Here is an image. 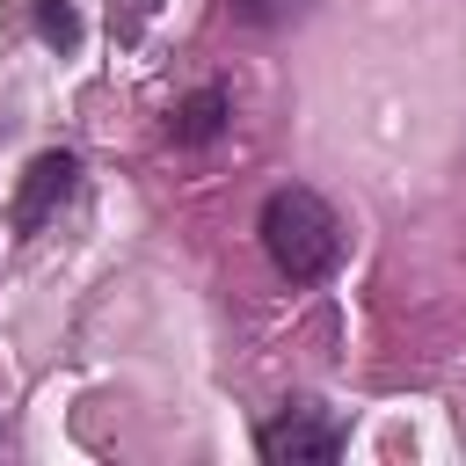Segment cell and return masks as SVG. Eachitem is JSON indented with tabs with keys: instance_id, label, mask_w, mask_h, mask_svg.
<instances>
[{
	"instance_id": "2",
	"label": "cell",
	"mask_w": 466,
	"mask_h": 466,
	"mask_svg": "<svg viewBox=\"0 0 466 466\" xmlns=\"http://www.w3.org/2000/svg\"><path fill=\"white\" fill-rule=\"evenodd\" d=\"M255 451H262L269 466H328V459L342 451V430H335L320 408H284V415H269V422L255 430Z\"/></svg>"
},
{
	"instance_id": "3",
	"label": "cell",
	"mask_w": 466,
	"mask_h": 466,
	"mask_svg": "<svg viewBox=\"0 0 466 466\" xmlns=\"http://www.w3.org/2000/svg\"><path fill=\"white\" fill-rule=\"evenodd\" d=\"M73 182H80V160H73V153H36V160L22 167V189H15V204H7V226H15V233H36V226L73 197Z\"/></svg>"
},
{
	"instance_id": "4",
	"label": "cell",
	"mask_w": 466,
	"mask_h": 466,
	"mask_svg": "<svg viewBox=\"0 0 466 466\" xmlns=\"http://www.w3.org/2000/svg\"><path fill=\"white\" fill-rule=\"evenodd\" d=\"M226 116H233V95H226V87H197V95L175 102L167 138H175V146H211V138L226 131Z\"/></svg>"
},
{
	"instance_id": "7",
	"label": "cell",
	"mask_w": 466,
	"mask_h": 466,
	"mask_svg": "<svg viewBox=\"0 0 466 466\" xmlns=\"http://www.w3.org/2000/svg\"><path fill=\"white\" fill-rule=\"evenodd\" d=\"M153 7H160V0H116V15H124V29H138V22L153 15Z\"/></svg>"
},
{
	"instance_id": "5",
	"label": "cell",
	"mask_w": 466,
	"mask_h": 466,
	"mask_svg": "<svg viewBox=\"0 0 466 466\" xmlns=\"http://www.w3.org/2000/svg\"><path fill=\"white\" fill-rule=\"evenodd\" d=\"M226 15H233L240 29H284V22L306 15V0H226Z\"/></svg>"
},
{
	"instance_id": "1",
	"label": "cell",
	"mask_w": 466,
	"mask_h": 466,
	"mask_svg": "<svg viewBox=\"0 0 466 466\" xmlns=\"http://www.w3.org/2000/svg\"><path fill=\"white\" fill-rule=\"evenodd\" d=\"M255 233H262V255L277 262V277H291V284H320V277L342 262V218H335L328 197L306 189V182L269 189Z\"/></svg>"
},
{
	"instance_id": "6",
	"label": "cell",
	"mask_w": 466,
	"mask_h": 466,
	"mask_svg": "<svg viewBox=\"0 0 466 466\" xmlns=\"http://www.w3.org/2000/svg\"><path fill=\"white\" fill-rule=\"evenodd\" d=\"M36 36L58 44V51H73V44H80V15H73L66 0H36Z\"/></svg>"
}]
</instances>
